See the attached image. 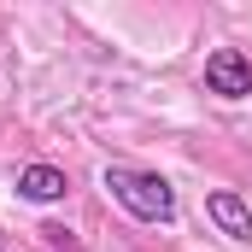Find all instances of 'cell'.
Returning a JSON list of instances; mask_svg holds the SVG:
<instances>
[{"mask_svg":"<svg viewBox=\"0 0 252 252\" xmlns=\"http://www.w3.org/2000/svg\"><path fill=\"white\" fill-rule=\"evenodd\" d=\"M205 94H223V100H247L252 94V59L241 47H217L205 59Z\"/></svg>","mask_w":252,"mask_h":252,"instance_id":"2","label":"cell"},{"mask_svg":"<svg viewBox=\"0 0 252 252\" xmlns=\"http://www.w3.org/2000/svg\"><path fill=\"white\" fill-rule=\"evenodd\" d=\"M205 217H211L229 241H252V211H247V199H241V193H229V188L205 193Z\"/></svg>","mask_w":252,"mask_h":252,"instance_id":"3","label":"cell"},{"mask_svg":"<svg viewBox=\"0 0 252 252\" xmlns=\"http://www.w3.org/2000/svg\"><path fill=\"white\" fill-rule=\"evenodd\" d=\"M106 188H112V199L124 205L129 217H141V223H176V188H170L164 176H153V170L112 164V170H106Z\"/></svg>","mask_w":252,"mask_h":252,"instance_id":"1","label":"cell"},{"mask_svg":"<svg viewBox=\"0 0 252 252\" xmlns=\"http://www.w3.org/2000/svg\"><path fill=\"white\" fill-rule=\"evenodd\" d=\"M70 193V176H64L59 164H24L18 170V199H35V205H53Z\"/></svg>","mask_w":252,"mask_h":252,"instance_id":"4","label":"cell"}]
</instances>
